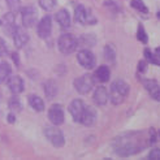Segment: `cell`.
<instances>
[{
	"label": "cell",
	"mask_w": 160,
	"mask_h": 160,
	"mask_svg": "<svg viewBox=\"0 0 160 160\" xmlns=\"http://www.w3.org/2000/svg\"><path fill=\"white\" fill-rule=\"evenodd\" d=\"M85 107H86L85 103L79 99H74L69 104V112H70V115L76 122H81V117H82V113L85 111Z\"/></svg>",
	"instance_id": "9c48e42d"
},
{
	"label": "cell",
	"mask_w": 160,
	"mask_h": 160,
	"mask_svg": "<svg viewBox=\"0 0 160 160\" xmlns=\"http://www.w3.org/2000/svg\"><path fill=\"white\" fill-rule=\"evenodd\" d=\"M94 102L98 106H104L108 102V91L106 90V87L99 86L94 92Z\"/></svg>",
	"instance_id": "9a60e30c"
},
{
	"label": "cell",
	"mask_w": 160,
	"mask_h": 160,
	"mask_svg": "<svg viewBox=\"0 0 160 160\" xmlns=\"http://www.w3.org/2000/svg\"><path fill=\"white\" fill-rule=\"evenodd\" d=\"M146 69H147V62H146V61H143V60L139 61V62H138V70L142 72V73H145Z\"/></svg>",
	"instance_id": "d6a6232c"
},
{
	"label": "cell",
	"mask_w": 160,
	"mask_h": 160,
	"mask_svg": "<svg viewBox=\"0 0 160 160\" xmlns=\"http://www.w3.org/2000/svg\"><path fill=\"white\" fill-rule=\"evenodd\" d=\"M7 5L12 13H17L21 8V0H7Z\"/></svg>",
	"instance_id": "cb8c5ba5"
},
{
	"label": "cell",
	"mask_w": 160,
	"mask_h": 160,
	"mask_svg": "<svg viewBox=\"0 0 160 160\" xmlns=\"http://www.w3.org/2000/svg\"><path fill=\"white\" fill-rule=\"evenodd\" d=\"M3 28H4V31L8 34H13V30L16 28L14 25V13H8L7 16H4L3 18Z\"/></svg>",
	"instance_id": "ac0fdd59"
},
{
	"label": "cell",
	"mask_w": 160,
	"mask_h": 160,
	"mask_svg": "<svg viewBox=\"0 0 160 160\" xmlns=\"http://www.w3.org/2000/svg\"><path fill=\"white\" fill-rule=\"evenodd\" d=\"M13 41H14V44L16 47H23L28 42H29V35L26 33V30L23 28H20V26H16L14 30H13Z\"/></svg>",
	"instance_id": "8fae6325"
},
{
	"label": "cell",
	"mask_w": 160,
	"mask_h": 160,
	"mask_svg": "<svg viewBox=\"0 0 160 160\" xmlns=\"http://www.w3.org/2000/svg\"><path fill=\"white\" fill-rule=\"evenodd\" d=\"M104 53H106V59L111 62H115V58H116V52H115V48L112 47L111 44L106 46V48H104Z\"/></svg>",
	"instance_id": "d4e9b609"
},
{
	"label": "cell",
	"mask_w": 160,
	"mask_h": 160,
	"mask_svg": "<svg viewBox=\"0 0 160 160\" xmlns=\"http://www.w3.org/2000/svg\"><path fill=\"white\" fill-rule=\"evenodd\" d=\"M9 108L13 111V112H20L21 111V108H22V106H21V102L17 99V98H12L11 100H9Z\"/></svg>",
	"instance_id": "4316f807"
},
{
	"label": "cell",
	"mask_w": 160,
	"mask_h": 160,
	"mask_svg": "<svg viewBox=\"0 0 160 160\" xmlns=\"http://www.w3.org/2000/svg\"><path fill=\"white\" fill-rule=\"evenodd\" d=\"M152 64H155V65H160V47H158V48L155 50Z\"/></svg>",
	"instance_id": "f546056e"
},
{
	"label": "cell",
	"mask_w": 160,
	"mask_h": 160,
	"mask_svg": "<svg viewBox=\"0 0 160 160\" xmlns=\"http://www.w3.org/2000/svg\"><path fill=\"white\" fill-rule=\"evenodd\" d=\"M11 67H9V64L8 62H0V83L2 82H5L8 77L11 76Z\"/></svg>",
	"instance_id": "7402d4cb"
},
{
	"label": "cell",
	"mask_w": 160,
	"mask_h": 160,
	"mask_svg": "<svg viewBox=\"0 0 160 160\" xmlns=\"http://www.w3.org/2000/svg\"><path fill=\"white\" fill-rule=\"evenodd\" d=\"M8 121H9V122H14V116L13 115H8Z\"/></svg>",
	"instance_id": "836d02e7"
},
{
	"label": "cell",
	"mask_w": 160,
	"mask_h": 160,
	"mask_svg": "<svg viewBox=\"0 0 160 160\" xmlns=\"http://www.w3.org/2000/svg\"><path fill=\"white\" fill-rule=\"evenodd\" d=\"M37 17H38V13L35 11V8L33 7H26L22 9L21 13V18H22V23L25 28H31L37 23Z\"/></svg>",
	"instance_id": "52a82bcc"
},
{
	"label": "cell",
	"mask_w": 160,
	"mask_h": 160,
	"mask_svg": "<svg viewBox=\"0 0 160 160\" xmlns=\"http://www.w3.org/2000/svg\"><path fill=\"white\" fill-rule=\"evenodd\" d=\"M51 30H52V20H51L50 16H44V17L39 21L38 26H37L38 35L43 39H46V38L50 37Z\"/></svg>",
	"instance_id": "ba28073f"
},
{
	"label": "cell",
	"mask_w": 160,
	"mask_h": 160,
	"mask_svg": "<svg viewBox=\"0 0 160 160\" xmlns=\"http://www.w3.org/2000/svg\"><path fill=\"white\" fill-rule=\"evenodd\" d=\"M143 86L147 90V92L155 100L160 102V86L155 79H145L143 81Z\"/></svg>",
	"instance_id": "4fadbf2b"
},
{
	"label": "cell",
	"mask_w": 160,
	"mask_h": 160,
	"mask_svg": "<svg viewBox=\"0 0 160 160\" xmlns=\"http://www.w3.org/2000/svg\"><path fill=\"white\" fill-rule=\"evenodd\" d=\"M128 94H129V86H128V83L124 82L122 79H117V81H115L111 86L108 98L111 99V102L113 103L115 106H117L124 102Z\"/></svg>",
	"instance_id": "7a4b0ae2"
},
{
	"label": "cell",
	"mask_w": 160,
	"mask_h": 160,
	"mask_svg": "<svg viewBox=\"0 0 160 160\" xmlns=\"http://www.w3.org/2000/svg\"><path fill=\"white\" fill-rule=\"evenodd\" d=\"M89 11L86 9V8L83 5H78L76 8V12H74V18L78 23H82V25H85V23L87 22L89 23Z\"/></svg>",
	"instance_id": "2e32d148"
},
{
	"label": "cell",
	"mask_w": 160,
	"mask_h": 160,
	"mask_svg": "<svg viewBox=\"0 0 160 160\" xmlns=\"http://www.w3.org/2000/svg\"><path fill=\"white\" fill-rule=\"evenodd\" d=\"M77 60L79 62V65L85 69H92L95 65V56L91 51L89 50H82L79 51L77 55Z\"/></svg>",
	"instance_id": "8992f818"
},
{
	"label": "cell",
	"mask_w": 160,
	"mask_h": 160,
	"mask_svg": "<svg viewBox=\"0 0 160 160\" xmlns=\"http://www.w3.org/2000/svg\"><path fill=\"white\" fill-rule=\"evenodd\" d=\"M137 38H138V41L142 42V43H147V34H146V31L145 29H143L142 25L138 26V31H137Z\"/></svg>",
	"instance_id": "83f0119b"
},
{
	"label": "cell",
	"mask_w": 160,
	"mask_h": 160,
	"mask_svg": "<svg viewBox=\"0 0 160 160\" xmlns=\"http://www.w3.org/2000/svg\"><path fill=\"white\" fill-rule=\"evenodd\" d=\"M145 58H146V60H147V61L152 62V60H154V53L151 52V50L145 48Z\"/></svg>",
	"instance_id": "1f68e13d"
},
{
	"label": "cell",
	"mask_w": 160,
	"mask_h": 160,
	"mask_svg": "<svg viewBox=\"0 0 160 160\" xmlns=\"http://www.w3.org/2000/svg\"><path fill=\"white\" fill-rule=\"evenodd\" d=\"M55 18H56V21H58V23L61 28L67 29V28L70 26V16H69L67 9H60L58 13H56Z\"/></svg>",
	"instance_id": "e0dca14e"
},
{
	"label": "cell",
	"mask_w": 160,
	"mask_h": 160,
	"mask_svg": "<svg viewBox=\"0 0 160 160\" xmlns=\"http://www.w3.org/2000/svg\"><path fill=\"white\" fill-rule=\"evenodd\" d=\"M44 134H46L47 139H48L55 147H62L64 143H65L64 134L61 133L60 129H58V128H52V126L46 128Z\"/></svg>",
	"instance_id": "5b68a950"
},
{
	"label": "cell",
	"mask_w": 160,
	"mask_h": 160,
	"mask_svg": "<svg viewBox=\"0 0 160 160\" xmlns=\"http://www.w3.org/2000/svg\"><path fill=\"white\" fill-rule=\"evenodd\" d=\"M74 87L79 94H87L90 92L94 87V78L90 74H83L74 79Z\"/></svg>",
	"instance_id": "277c9868"
},
{
	"label": "cell",
	"mask_w": 160,
	"mask_h": 160,
	"mask_svg": "<svg viewBox=\"0 0 160 160\" xmlns=\"http://www.w3.org/2000/svg\"><path fill=\"white\" fill-rule=\"evenodd\" d=\"M158 17H159V18H160V12H159V13H158Z\"/></svg>",
	"instance_id": "e575fe53"
},
{
	"label": "cell",
	"mask_w": 160,
	"mask_h": 160,
	"mask_svg": "<svg viewBox=\"0 0 160 160\" xmlns=\"http://www.w3.org/2000/svg\"><path fill=\"white\" fill-rule=\"evenodd\" d=\"M8 82V87L13 94H21L25 89V85H23V79L20 76H9L7 79Z\"/></svg>",
	"instance_id": "7c38bea8"
},
{
	"label": "cell",
	"mask_w": 160,
	"mask_h": 160,
	"mask_svg": "<svg viewBox=\"0 0 160 160\" xmlns=\"http://www.w3.org/2000/svg\"><path fill=\"white\" fill-rule=\"evenodd\" d=\"M44 92H46V97L48 99H52L56 97V94H58V85H56L55 81H47L44 83Z\"/></svg>",
	"instance_id": "ffe728a7"
},
{
	"label": "cell",
	"mask_w": 160,
	"mask_h": 160,
	"mask_svg": "<svg viewBox=\"0 0 160 160\" xmlns=\"http://www.w3.org/2000/svg\"><path fill=\"white\" fill-rule=\"evenodd\" d=\"M132 7L134 8V9H137L141 13H148V9H147V7L145 5V3L142 2V0H132Z\"/></svg>",
	"instance_id": "603a6c76"
},
{
	"label": "cell",
	"mask_w": 160,
	"mask_h": 160,
	"mask_svg": "<svg viewBox=\"0 0 160 160\" xmlns=\"http://www.w3.org/2000/svg\"><path fill=\"white\" fill-rule=\"evenodd\" d=\"M109 74H111L109 68L106 65H102L95 70V78H97L99 82H107L109 79Z\"/></svg>",
	"instance_id": "d6986e66"
},
{
	"label": "cell",
	"mask_w": 160,
	"mask_h": 160,
	"mask_svg": "<svg viewBox=\"0 0 160 160\" xmlns=\"http://www.w3.org/2000/svg\"><path fill=\"white\" fill-rule=\"evenodd\" d=\"M95 121H97V112L92 107L86 106L81 117V122L86 126H91L92 124H95Z\"/></svg>",
	"instance_id": "5bb4252c"
},
{
	"label": "cell",
	"mask_w": 160,
	"mask_h": 160,
	"mask_svg": "<svg viewBox=\"0 0 160 160\" xmlns=\"http://www.w3.org/2000/svg\"><path fill=\"white\" fill-rule=\"evenodd\" d=\"M150 139H147L143 133H126L117 137L113 141V150L120 156H130L142 151L145 148Z\"/></svg>",
	"instance_id": "6da1fadb"
},
{
	"label": "cell",
	"mask_w": 160,
	"mask_h": 160,
	"mask_svg": "<svg viewBox=\"0 0 160 160\" xmlns=\"http://www.w3.org/2000/svg\"><path fill=\"white\" fill-rule=\"evenodd\" d=\"M148 158L152 160H160V148H152L150 151Z\"/></svg>",
	"instance_id": "f1b7e54d"
},
{
	"label": "cell",
	"mask_w": 160,
	"mask_h": 160,
	"mask_svg": "<svg viewBox=\"0 0 160 160\" xmlns=\"http://www.w3.org/2000/svg\"><path fill=\"white\" fill-rule=\"evenodd\" d=\"M39 5L44 11H52L56 5V0H39Z\"/></svg>",
	"instance_id": "484cf974"
},
{
	"label": "cell",
	"mask_w": 160,
	"mask_h": 160,
	"mask_svg": "<svg viewBox=\"0 0 160 160\" xmlns=\"http://www.w3.org/2000/svg\"><path fill=\"white\" fill-rule=\"evenodd\" d=\"M7 52H8L7 44H5V42H4V39L0 38V56H4V55H7Z\"/></svg>",
	"instance_id": "4dcf8cb0"
},
{
	"label": "cell",
	"mask_w": 160,
	"mask_h": 160,
	"mask_svg": "<svg viewBox=\"0 0 160 160\" xmlns=\"http://www.w3.org/2000/svg\"><path fill=\"white\" fill-rule=\"evenodd\" d=\"M48 118L53 125H61L64 122V109L60 104H53L48 111Z\"/></svg>",
	"instance_id": "30bf717a"
},
{
	"label": "cell",
	"mask_w": 160,
	"mask_h": 160,
	"mask_svg": "<svg viewBox=\"0 0 160 160\" xmlns=\"http://www.w3.org/2000/svg\"><path fill=\"white\" fill-rule=\"evenodd\" d=\"M29 104L34 111L41 112L44 109V102L38 97V95H30L29 97Z\"/></svg>",
	"instance_id": "44dd1931"
},
{
	"label": "cell",
	"mask_w": 160,
	"mask_h": 160,
	"mask_svg": "<svg viewBox=\"0 0 160 160\" xmlns=\"http://www.w3.org/2000/svg\"><path fill=\"white\" fill-rule=\"evenodd\" d=\"M58 46H59V50L61 53L69 55L77 50L78 41L72 34H62L58 41Z\"/></svg>",
	"instance_id": "3957f363"
}]
</instances>
